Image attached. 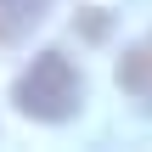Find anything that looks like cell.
<instances>
[{"mask_svg":"<svg viewBox=\"0 0 152 152\" xmlns=\"http://www.w3.org/2000/svg\"><path fill=\"white\" fill-rule=\"evenodd\" d=\"M51 0H0V34H28L34 23H45Z\"/></svg>","mask_w":152,"mask_h":152,"instance_id":"cell-3","label":"cell"},{"mask_svg":"<svg viewBox=\"0 0 152 152\" xmlns=\"http://www.w3.org/2000/svg\"><path fill=\"white\" fill-rule=\"evenodd\" d=\"M113 79H118V90H124L141 113H152V34H147V39H135V45L118 56Z\"/></svg>","mask_w":152,"mask_h":152,"instance_id":"cell-2","label":"cell"},{"mask_svg":"<svg viewBox=\"0 0 152 152\" xmlns=\"http://www.w3.org/2000/svg\"><path fill=\"white\" fill-rule=\"evenodd\" d=\"M11 102L23 118L34 124H68L85 107V73L68 51H39L17 79H11Z\"/></svg>","mask_w":152,"mask_h":152,"instance_id":"cell-1","label":"cell"}]
</instances>
